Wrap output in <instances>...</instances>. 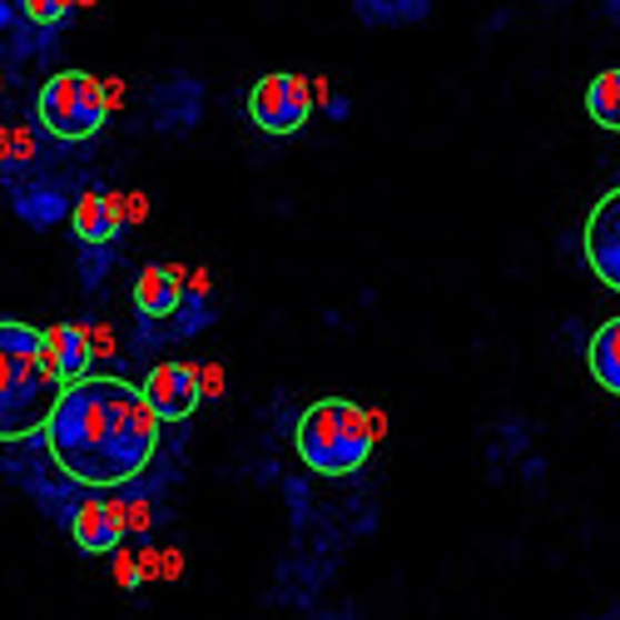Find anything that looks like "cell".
<instances>
[{
	"label": "cell",
	"mask_w": 620,
	"mask_h": 620,
	"mask_svg": "<svg viewBox=\"0 0 620 620\" xmlns=\"http://www.w3.org/2000/svg\"><path fill=\"white\" fill-rule=\"evenodd\" d=\"M313 100L318 104H333V94H328V80H313Z\"/></svg>",
	"instance_id": "cell-27"
},
{
	"label": "cell",
	"mask_w": 620,
	"mask_h": 620,
	"mask_svg": "<svg viewBox=\"0 0 620 620\" xmlns=\"http://www.w3.org/2000/svg\"><path fill=\"white\" fill-rule=\"evenodd\" d=\"M46 352H50V368L60 372V382H80L84 372H90V362H94V343H90V328H80V323H50L46 333Z\"/></svg>",
	"instance_id": "cell-9"
},
{
	"label": "cell",
	"mask_w": 620,
	"mask_h": 620,
	"mask_svg": "<svg viewBox=\"0 0 620 620\" xmlns=\"http://www.w3.org/2000/svg\"><path fill=\"white\" fill-rule=\"evenodd\" d=\"M36 110H40V124L56 139H70V144L74 139H90V134L104 130V120H110L104 80H94V74H84V70H66V74H56V80H46Z\"/></svg>",
	"instance_id": "cell-4"
},
{
	"label": "cell",
	"mask_w": 620,
	"mask_h": 620,
	"mask_svg": "<svg viewBox=\"0 0 620 620\" xmlns=\"http://www.w3.org/2000/svg\"><path fill=\"white\" fill-rule=\"evenodd\" d=\"M362 26H417L432 16V0H352Z\"/></svg>",
	"instance_id": "cell-13"
},
{
	"label": "cell",
	"mask_w": 620,
	"mask_h": 620,
	"mask_svg": "<svg viewBox=\"0 0 620 620\" xmlns=\"http://www.w3.org/2000/svg\"><path fill=\"white\" fill-rule=\"evenodd\" d=\"M144 213H149L144 194H124V223H144Z\"/></svg>",
	"instance_id": "cell-21"
},
{
	"label": "cell",
	"mask_w": 620,
	"mask_h": 620,
	"mask_svg": "<svg viewBox=\"0 0 620 620\" xmlns=\"http://www.w3.org/2000/svg\"><path fill=\"white\" fill-rule=\"evenodd\" d=\"M60 372L50 368V352L40 328L0 318V442L46 432L60 398Z\"/></svg>",
	"instance_id": "cell-2"
},
{
	"label": "cell",
	"mask_w": 620,
	"mask_h": 620,
	"mask_svg": "<svg viewBox=\"0 0 620 620\" xmlns=\"http://www.w3.org/2000/svg\"><path fill=\"white\" fill-rule=\"evenodd\" d=\"M184 269L169 263V269H144L134 283V308L144 318H174L179 313V298H184Z\"/></svg>",
	"instance_id": "cell-10"
},
{
	"label": "cell",
	"mask_w": 620,
	"mask_h": 620,
	"mask_svg": "<svg viewBox=\"0 0 620 620\" xmlns=\"http://www.w3.org/2000/svg\"><path fill=\"white\" fill-rule=\"evenodd\" d=\"M159 571H164V556H159V551H139V576L149 581V576H159Z\"/></svg>",
	"instance_id": "cell-22"
},
{
	"label": "cell",
	"mask_w": 620,
	"mask_h": 620,
	"mask_svg": "<svg viewBox=\"0 0 620 620\" xmlns=\"http://www.w3.org/2000/svg\"><path fill=\"white\" fill-rule=\"evenodd\" d=\"M601 6H606V16L611 20H620V0H601Z\"/></svg>",
	"instance_id": "cell-28"
},
{
	"label": "cell",
	"mask_w": 620,
	"mask_h": 620,
	"mask_svg": "<svg viewBox=\"0 0 620 620\" xmlns=\"http://www.w3.org/2000/svg\"><path fill=\"white\" fill-rule=\"evenodd\" d=\"M16 159V130H0V164Z\"/></svg>",
	"instance_id": "cell-24"
},
{
	"label": "cell",
	"mask_w": 620,
	"mask_h": 620,
	"mask_svg": "<svg viewBox=\"0 0 620 620\" xmlns=\"http://www.w3.org/2000/svg\"><path fill=\"white\" fill-rule=\"evenodd\" d=\"M199 392H204V398H219V392H223V368H213V362H209V368L199 372Z\"/></svg>",
	"instance_id": "cell-19"
},
{
	"label": "cell",
	"mask_w": 620,
	"mask_h": 620,
	"mask_svg": "<svg viewBox=\"0 0 620 620\" xmlns=\"http://www.w3.org/2000/svg\"><path fill=\"white\" fill-rule=\"evenodd\" d=\"M16 209H20V219L26 223H56L60 213H66V199L60 194H20Z\"/></svg>",
	"instance_id": "cell-17"
},
{
	"label": "cell",
	"mask_w": 620,
	"mask_h": 620,
	"mask_svg": "<svg viewBox=\"0 0 620 620\" xmlns=\"http://www.w3.org/2000/svg\"><path fill=\"white\" fill-rule=\"evenodd\" d=\"M313 114V84L308 74H263L249 90V120L259 124L263 134H298Z\"/></svg>",
	"instance_id": "cell-5"
},
{
	"label": "cell",
	"mask_w": 620,
	"mask_h": 620,
	"mask_svg": "<svg viewBox=\"0 0 620 620\" xmlns=\"http://www.w3.org/2000/svg\"><path fill=\"white\" fill-rule=\"evenodd\" d=\"M184 571V561H179V551H164V576H179Z\"/></svg>",
	"instance_id": "cell-26"
},
{
	"label": "cell",
	"mask_w": 620,
	"mask_h": 620,
	"mask_svg": "<svg viewBox=\"0 0 620 620\" xmlns=\"http://www.w3.org/2000/svg\"><path fill=\"white\" fill-rule=\"evenodd\" d=\"M74 6H94V0H74Z\"/></svg>",
	"instance_id": "cell-29"
},
{
	"label": "cell",
	"mask_w": 620,
	"mask_h": 620,
	"mask_svg": "<svg viewBox=\"0 0 620 620\" xmlns=\"http://www.w3.org/2000/svg\"><path fill=\"white\" fill-rule=\"evenodd\" d=\"M164 110L169 120L164 124H174V130H184L189 120H199V90L189 80H169V84H159L154 90V114Z\"/></svg>",
	"instance_id": "cell-15"
},
{
	"label": "cell",
	"mask_w": 620,
	"mask_h": 620,
	"mask_svg": "<svg viewBox=\"0 0 620 620\" xmlns=\"http://www.w3.org/2000/svg\"><path fill=\"white\" fill-rule=\"evenodd\" d=\"M586 263L606 288L620 293V189H611L586 219Z\"/></svg>",
	"instance_id": "cell-7"
},
{
	"label": "cell",
	"mask_w": 620,
	"mask_h": 620,
	"mask_svg": "<svg viewBox=\"0 0 620 620\" xmlns=\"http://www.w3.org/2000/svg\"><path fill=\"white\" fill-rule=\"evenodd\" d=\"M144 398H149V408L159 412V422H184V417H194V408L204 402V392H199V368H189V362H159L144 382Z\"/></svg>",
	"instance_id": "cell-6"
},
{
	"label": "cell",
	"mask_w": 620,
	"mask_h": 620,
	"mask_svg": "<svg viewBox=\"0 0 620 620\" xmlns=\"http://www.w3.org/2000/svg\"><path fill=\"white\" fill-rule=\"evenodd\" d=\"M26 159H36V139H30V130L20 124L16 130V159H10V164H26Z\"/></svg>",
	"instance_id": "cell-20"
},
{
	"label": "cell",
	"mask_w": 620,
	"mask_h": 620,
	"mask_svg": "<svg viewBox=\"0 0 620 620\" xmlns=\"http://www.w3.org/2000/svg\"><path fill=\"white\" fill-rule=\"evenodd\" d=\"M586 362H591V378L601 382L611 398H620V318L596 328L591 348H586Z\"/></svg>",
	"instance_id": "cell-12"
},
{
	"label": "cell",
	"mask_w": 620,
	"mask_h": 620,
	"mask_svg": "<svg viewBox=\"0 0 620 620\" xmlns=\"http://www.w3.org/2000/svg\"><path fill=\"white\" fill-rule=\"evenodd\" d=\"M50 457L84 487H124L159 447V412L120 378H80L60 388L46 422Z\"/></svg>",
	"instance_id": "cell-1"
},
{
	"label": "cell",
	"mask_w": 620,
	"mask_h": 620,
	"mask_svg": "<svg viewBox=\"0 0 620 620\" xmlns=\"http://www.w3.org/2000/svg\"><path fill=\"white\" fill-rule=\"evenodd\" d=\"M70 6L74 0H20V16H26L36 30H56V26H66Z\"/></svg>",
	"instance_id": "cell-16"
},
{
	"label": "cell",
	"mask_w": 620,
	"mask_h": 620,
	"mask_svg": "<svg viewBox=\"0 0 620 620\" xmlns=\"http://www.w3.org/2000/svg\"><path fill=\"white\" fill-rule=\"evenodd\" d=\"M70 223H74V239H80L84 249H104V243L120 233V223H114L110 209H104V194H94V189H84V194L74 199Z\"/></svg>",
	"instance_id": "cell-11"
},
{
	"label": "cell",
	"mask_w": 620,
	"mask_h": 620,
	"mask_svg": "<svg viewBox=\"0 0 620 620\" xmlns=\"http://www.w3.org/2000/svg\"><path fill=\"white\" fill-rule=\"evenodd\" d=\"M104 104H110V110H120V104H124V80H110V84H104Z\"/></svg>",
	"instance_id": "cell-23"
},
{
	"label": "cell",
	"mask_w": 620,
	"mask_h": 620,
	"mask_svg": "<svg viewBox=\"0 0 620 620\" xmlns=\"http://www.w3.org/2000/svg\"><path fill=\"white\" fill-rule=\"evenodd\" d=\"M293 442H298V457H303L308 472L352 477L368 467L378 437H372V427H368V408L328 398V402H313V408L298 417Z\"/></svg>",
	"instance_id": "cell-3"
},
{
	"label": "cell",
	"mask_w": 620,
	"mask_h": 620,
	"mask_svg": "<svg viewBox=\"0 0 620 620\" xmlns=\"http://www.w3.org/2000/svg\"><path fill=\"white\" fill-rule=\"evenodd\" d=\"M0 90H6V74H0Z\"/></svg>",
	"instance_id": "cell-30"
},
{
	"label": "cell",
	"mask_w": 620,
	"mask_h": 620,
	"mask_svg": "<svg viewBox=\"0 0 620 620\" xmlns=\"http://www.w3.org/2000/svg\"><path fill=\"white\" fill-rule=\"evenodd\" d=\"M70 531H74V541H80L84 551H94V556L120 551L124 531H130L124 527V501H80Z\"/></svg>",
	"instance_id": "cell-8"
},
{
	"label": "cell",
	"mask_w": 620,
	"mask_h": 620,
	"mask_svg": "<svg viewBox=\"0 0 620 620\" xmlns=\"http://www.w3.org/2000/svg\"><path fill=\"white\" fill-rule=\"evenodd\" d=\"M114 581H120L124 591H134V586L144 581V576H139V556H130V551L114 556Z\"/></svg>",
	"instance_id": "cell-18"
},
{
	"label": "cell",
	"mask_w": 620,
	"mask_h": 620,
	"mask_svg": "<svg viewBox=\"0 0 620 620\" xmlns=\"http://www.w3.org/2000/svg\"><path fill=\"white\" fill-rule=\"evenodd\" d=\"M189 288H194V298H204V293H209V273H204V269L189 273Z\"/></svg>",
	"instance_id": "cell-25"
},
{
	"label": "cell",
	"mask_w": 620,
	"mask_h": 620,
	"mask_svg": "<svg viewBox=\"0 0 620 620\" xmlns=\"http://www.w3.org/2000/svg\"><path fill=\"white\" fill-rule=\"evenodd\" d=\"M586 114H591L601 130L620 134V70H606L591 80V90H586Z\"/></svg>",
	"instance_id": "cell-14"
}]
</instances>
